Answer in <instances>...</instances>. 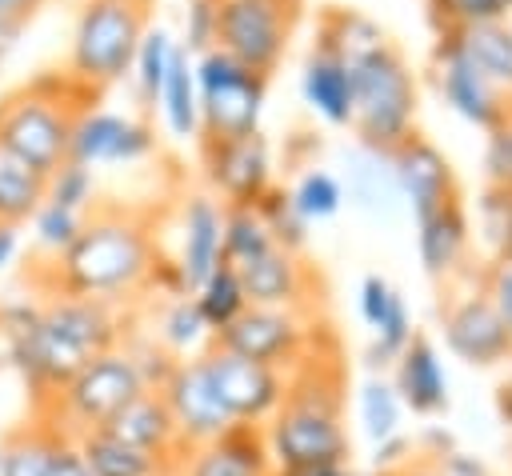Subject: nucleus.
Masks as SVG:
<instances>
[{
  "label": "nucleus",
  "mask_w": 512,
  "mask_h": 476,
  "mask_svg": "<svg viewBox=\"0 0 512 476\" xmlns=\"http://www.w3.org/2000/svg\"><path fill=\"white\" fill-rule=\"evenodd\" d=\"M128 336V312L112 300L92 296H48L40 316L4 336L8 364L20 372L36 408H44L92 356L120 348Z\"/></svg>",
  "instance_id": "nucleus-1"
},
{
  "label": "nucleus",
  "mask_w": 512,
  "mask_h": 476,
  "mask_svg": "<svg viewBox=\"0 0 512 476\" xmlns=\"http://www.w3.org/2000/svg\"><path fill=\"white\" fill-rule=\"evenodd\" d=\"M160 260V248L152 240V228L140 212L120 204H96L80 236L48 260V296H92L124 304L152 284V268Z\"/></svg>",
  "instance_id": "nucleus-2"
},
{
  "label": "nucleus",
  "mask_w": 512,
  "mask_h": 476,
  "mask_svg": "<svg viewBox=\"0 0 512 476\" xmlns=\"http://www.w3.org/2000/svg\"><path fill=\"white\" fill-rule=\"evenodd\" d=\"M264 444L276 468L304 464H348L344 428V364L336 344L308 352L284 384V404L264 424Z\"/></svg>",
  "instance_id": "nucleus-3"
},
{
  "label": "nucleus",
  "mask_w": 512,
  "mask_h": 476,
  "mask_svg": "<svg viewBox=\"0 0 512 476\" xmlns=\"http://www.w3.org/2000/svg\"><path fill=\"white\" fill-rule=\"evenodd\" d=\"M96 100L92 88H84L68 72H44L20 88H12L0 100V148L20 156L28 168H36L44 180L68 160V140Z\"/></svg>",
  "instance_id": "nucleus-4"
},
{
  "label": "nucleus",
  "mask_w": 512,
  "mask_h": 476,
  "mask_svg": "<svg viewBox=\"0 0 512 476\" xmlns=\"http://www.w3.org/2000/svg\"><path fill=\"white\" fill-rule=\"evenodd\" d=\"M352 68V132L364 152L392 156L408 136H416V76L408 72L400 48L388 40L356 60Z\"/></svg>",
  "instance_id": "nucleus-5"
},
{
  "label": "nucleus",
  "mask_w": 512,
  "mask_h": 476,
  "mask_svg": "<svg viewBox=\"0 0 512 476\" xmlns=\"http://www.w3.org/2000/svg\"><path fill=\"white\" fill-rule=\"evenodd\" d=\"M148 28V0H84L72 24L68 76L100 92L132 72L136 44Z\"/></svg>",
  "instance_id": "nucleus-6"
},
{
  "label": "nucleus",
  "mask_w": 512,
  "mask_h": 476,
  "mask_svg": "<svg viewBox=\"0 0 512 476\" xmlns=\"http://www.w3.org/2000/svg\"><path fill=\"white\" fill-rule=\"evenodd\" d=\"M140 392H148L144 376H140L136 360L128 356V348L120 344V348L92 356L44 408H36V416L48 420L60 436L76 440L92 428H104Z\"/></svg>",
  "instance_id": "nucleus-7"
},
{
  "label": "nucleus",
  "mask_w": 512,
  "mask_h": 476,
  "mask_svg": "<svg viewBox=\"0 0 512 476\" xmlns=\"http://www.w3.org/2000/svg\"><path fill=\"white\" fill-rule=\"evenodd\" d=\"M196 92H200V140H240L260 132L268 76H256L224 48L192 56Z\"/></svg>",
  "instance_id": "nucleus-8"
},
{
  "label": "nucleus",
  "mask_w": 512,
  "mask_h": 476,
  "mask_svg": "<svg viewBox=\"0 0 512 476\" xmlns=\"http://www.w3.org/2000/svg\"><path fill=\"white\" fill-rule=\"evenodd\" d=\"M296 12L300 0H216V48L256 76H272L288 52Z\"/></svg>",
  "instance_id": "nucleus-9"
},
{
  "label": "nucleus",
  "mask_w": 512,
  "mask_h": 476,
  "mask_svg": "<svg viewBox=\"0 0 512 476\" xmlns=\"http://www.w3.org/2000/svg\"><path fill=\"white\" fill-rule=\"evenodd\" d=\"M216 348L236 352L244 360L292 372L308 352L320 348V328L312 312H296V308H244L228 328H220L212 336Z\"/></svg>",
  "instance_id": "nucleus-10"
},
{
  "label": "nucleus",
  "mask_w": 512,
  "mask_h": 476,
  "mask_svg": "<svg viewBox=\"0 0 512 476\" xmlns=\"http://www.w3.org/2000/svg\"><path fill=\"white\" fill-rule=\"evenodd\" d=\"M464 284L468 288L444 284V300H440V328H444L448 352L472 368L508 364L512 360V336H508L504 320L496 316V308L488 304V296L480 292L472 272Z\"/></svg>",
  "instance_id": "nucleus-11"
},
{
  "label": "nucleus",
  "mask_w": 512,
  "mask_h": 476,
  "mask_svg": "<svg viewBox=\"0 0 512 476\" xmlns=\"http://www.w3.org/2000/svg\"><path fill=\"white\" fill-rule=\"evenodd\" d=\"M204 368H208V380L224 404V412L232 416V424H248V428H264L276 408L284 404V384H288V372L280 368H268V364H256V360H244L236 352H224L216 344H208L200 352Z\"/></svg>",
  "instance_id": "nucleus-12"
},
{
  "label": "nucleus",
  "mask_w": 512,
  "mask_h": 476,
  "mask_svg": "<svg viewBox=\"0 0 512 476\" xmlns=\"http://www.w3.org/2000/svg\"><path fill=\"white\" fill-rule=\"evenodd\" d=\"M204 176L224 208H256L272 188V148L264 132L240 140H200Z\"/></svg>",
  "instance_id": "nucleus-13"
},
{
  "label": "nucleus",
  "mask_w": 512,
  "mask_h": 476,
  "mask_svg": "<svg viewBox=\"0 0 512 476\" xmlns=\"http://www.w3.org/2000/svg\"><path fill=\"white\" fill-rule=\"evenodd\" d=\"M160 400L168 404V416H172L184 448H200V444H208L232 428V416L224 412L200 356L176 360V368L160 384Z\"/></svg>",
  "instance_id": "nucleus-14"
},
{
  "label": "nucleus",
  "mask_w": 512,
  "mask_h": 476,
  "mask_svg": "<svg viewBox=\"0 0 512 476\" xmlns=\"http://www.w3.org/2000/svg\"><path fill=\"white\" fill-rule=\"evenodd\" d=\"M432 72H436L440 96H444V100L452 104V112H460L468 124L492 132V128L508 116V96L464 56V48L456 44L452 32H440L436 56H432Z\"/></svg>",
  "instance_id": "nucleus-15"
},
{
  "label": "nucleus",
  "mask_w": 512,
  "mask_h": 476,
  "mask_svg": "<svg viewBox=\"0 0 512 476\" xmlns=\"http://www.w3.org/2000/svg\"><path fill=\"white\" fill-rule=\"evenodd\" d=\"M152 152H156V132L144 120L124 116V112H108V108L80 112L72 140H68V160L88 164V168L136 164Z\"/></svg>",
  "instance_id": "nucleus-16"
},
{
  "label": "nucleus",
  "mask_w": 512,
  "mask_h": 476,
  "mask_svg": "<svg viewBox=\"0 0 512 476\" xmlns=\"http://www.w3.org/2000/svg\"><path fill=\"white\" fill-rule=\"evenodd\" d=\"M392 180L400 188V196L408 200L412 208V220H428L432 212H440L444 204L460 200V184H456V172L448 164V156L424 140V136H408L392 156Z\"/></svg>",
  "instance_id": "nucleus-17"
},
{
  "label": "nucleus",
  "mask_w": 512,
  "mask_h": 476,
  "mask_svg": "<svg viewBox=\"0 0 512 476\" xmlns=\"http://www.w3.org/2000/svg\"><path fill=\"white\" fill-rule=\"evenodd\" d=\"M244 300L252 308H296L312 312V268L300 260V252H288L272 244L268 252L236 264Z\"/></svg>",
  "instance_id": "nucleus-18"
},
{
  "label": "nucleus",
  "mask_w": 512,
  "mask_h": 476,
  "mask_svg": "<svg viewBox=\"0 0 512 476\" xmlns=\"http://www.w3.org/2000/svg\"><path fill=\"white\" fill-rule=\"evenodd\" d=\"M188 296L224 264V204L208 192H192L180 208V252L172 256Z\"/></svg>",
  "instance_id": "nucleus-19"
},
{
  "label": "nucleus",
  "mask_w": 512,
  "mask_h": 476,
  "mask_svg": "<svg viewBox=\"0 0 512 476\" xmlns=\"http://www.w3.org/2000/svg\"><path fill=\"white\" fill-rule=\"evenodd\" d=\"M272 456L264 444V428L232 424L224 436L188 448L176 464V476H272Z\"/></svg>",
  "instance_id": "nucleus-20"
},
{
  "label": "nucleus",
  "mask_w": 512,
  "mask_h": 476,
  "mask_svg": "<svg viewBox=\"0 0 512 476\" xmlns=\"http://www.w3.org/2000/svg\"><path fill=\"white\" fill-rule=\"evenodd\" d=\"M104 432H112L116 440H124V444H132V448H140V452H148V456H160V460H168V464H180V456L188 452L184 444H180V432H176V424H172V416H168V404L160 400V392H140V396H132L108 424H104Z\"/></svg>",
  "instance_id": "nucleus-21"
},
{
  "label": "nucleus",
  "mask_w": 512,
  "mask_h": 476,
  "mask_svg": "<svg viewBox=\"0 0 512 476\" xmlns=\"http://www.w3.org/2000/svg\"><path fill=\"white\" fill-rule=\"evenodd\" d=\"M468 248H472V224H468V212L460 200L444 204L440 212H432L428 220L416 224V252H420V264L432 280L448 284L456 280L468 260Z\"/></svg>",
  "instance_id": "nucleus-22"
},
{
  "label": "nucleus",
  "mask_w": 512,
  "mask_h": 476,
  "mask_svg": "<svg viewBox=\"0 0 512 476\" xmlns=\"http://www.w3.org/2000/svg\"><path fill=\"white\" fill-rule=\"evenodd\" d=\"M392 388L400 396L404 408H412L416 416H436L448 408V376L440 368L436 344L424 332H412L408 348L396 356L392 364Z\"/></svg>",
  "instance_id": "nucleus-23"
},
{
  "label": "nucleus",
  "mask_w": 512,
  "mask_h": 476,
  "mask_svg": "<svg viewBox=\"0 0 512 476\" xmlns=\"http://www.w3.org/2000/svg\"><path fill=\"white\" fill-rule=\"evenodd\" d=\"M300 92H304V104L324 124H332V128L352 124V68L332 48L312 44L304 72H300Z\"/></svg>",
  "instance_id": "nucleus-24"
},
{
  "label": "nucleus",
  "mask_w": 512,
  "mask_h": 476,
  "mask_svg": "<svg viewBox=\"0 0 512 476\" xmlns=\"http://www.w3.org/2000/svg\"><path fill=\"white\" fill-rule=\"evenodd\" d=\"M80 460L88 464L92 476H176V464L160 460V456H148L124 440H116L112 432L104 428H92L84 436L72 440Z\"/></svg>",
  "instance_id": "nucleus-25"
},
{
  "label": "nucleus",
  "mask_w": 512,
  "mask_h": 476,
  "mask_svg": "<svg viewBox=\"0 0 512 476\" xmlns=\"http://www.w3.org/2000/svg\"><path fill=\"white\" fill-rule=\"evenodd\" d=\"M156 108L164 116V128L176 140H200V92H196V72H192V56L184 48H176L168 76L160 84Z\"/></svg>",
  "instance_id": "nucleus-26"
},
{
  "label": "nucleus",
  "mask_w": 512,
  "mask_h": 476,
  "mask_svg": "<svg viewBox=\"0 0 512 476\" xmlns=\"http://www.w3.org/2000/svg\"><path fill=\"white\" fill-rule=\"evenodd\" d=\"M60 440L64 436L40 416L16 424L0 436V476H48Z\"/></svg>",
  "instance_id": "nucleus-27"
},
{
  "label": "nucleus",
  "mask_w": 512,
  "mask_h": 476,
  "mask_svg": "<svg viewBox=\"0 0 512 476\" xmlns=\"http://www.w3.org/2000/svg\"><path fill=\"white\" fill-rule=\"evenodd\" d=\"M464 56L508 96L512 88V20H492V24H472L452 32Z\"/></svg>",
  "instance_id": "nucleus-28"
},
{
  "label": "nucleus",
  "mask_w": 512,
  "mask_h": 476,
  "mask_svg": "<svg viewBox=\"0 0 512 476\" xmlns=\"http://www.w3.org/2000/svg\"><path fill=\"white\" fill-rule=\"evenodd\" d=\"M40 204H44V176L8 148H0V224L20 228L32 220Z\"/></svg>",
  "instance_id": "nucleus-29"
},
{
  "label": "nucleus",
  "mask_w": 512,
  "mask_h": 476,
  "mask_svg": "<svg viewBox=\"0 0 512 476\" xmlns=\"http://www.w3.org/2000/svg\"><path fill=\"white\" fill-rule=\"evenodd\" d=\"M156 344L168 348L176 360L200 356L212 344V328L204 324V316L196 312L192 296H172L156 320Z\"/></svg>",
  "instance_id": "nucleus-30"
},
{
  "label": "nucleus",
  "mask_w": 512,
  "mask_h": 476,
  "mask_svg": "<svg viewBox=\"0 0 512 476\" xmlns=\"http://www.w3.org/2000/svg\"><path fill=\"white\" fill-rule=\"evenodd\" d=\"M176 48H180V40H172V32H168L164 24L144 28V36H140V44H136V56H132V72H128V76L136 80V92H140L144 104H156L160 84H164V76H168V64H172Z\"/></svg>",
  "instance_id": "nucleus-31"
},
{
  "label": "nucleus",
  "mask_w": 512,
  "mask_h": 476,
  "mask_svg": "<svg viewBox=\"0 0 512 476\" xmlns=\"http://www.w3.org/2000/svg\"><path fill=\"white\" fill-rule=\"evenodd\" d=\"M192 300H196V312L204 316V324L212 328V336H216L220 328H228V324L248 308L244 288H240V276H236L232 264H220V268L192 292Z\"/></svg>",
  "instance_id": "nucleus-32"
},
{
  "label": "nucleus",
  "mask_w": 512,
  "mask_h": 476,
  "mask_svg": "<svg viewBox=\"0 0 512 476\" xmlns=\"http://www.w3.org/2000/svg\"><path fill=\"white\" fill-rule=\"evenodd\" d=\"M356 408H360V424H364V436L372 444L388 440L400 432V416H404V404L392 388V380L384 376H368L360 384V396H356Z\"/></svg>",
  "instance_id": "nucleus-33"
},
{
  "label": "nucleus",
  "mask_w": 512,
  "mask_h": 476,
  "mask_svg": "<svg viewBox=\"0 0 512 476\" xmlns=\"http://www.w3.org/2000/svg\"><path fill=\"white\" fill-rule=\"evenodd\" d=\"M476 232L488 248V260L512 256V188L488 184L476 200Z\"/></svg>",
  "instance_id": "nucleus-34"
},
{
  "label": "nucleus",
  "mask_w": 512,
  "mask_h": 476,
  "mask_svg": "<svg viewBox=\"0 0 512 476\" xmlns=\"http://www.w3.org/2000/svg\"><path fill=\"white\" fill-rule=\"evenodd\" d=\"M276 240L256 208H224V264H244L260 252H268Z\"/></svg>",
  "instance_id": "nucleus-35"
},
{
  "label": "nucleus",
  "mask_w": 512,
  "mask_h": 476,
  "mask_svg": "<svg viewBox=\"0 0 512 476\" xmlns=\"http://www.w3.org/2000/svg\"><path fill=\"white\" fill-rule=\"evenodd\" d=\"M44 200L48 204H60L68 212H80L88 216L100 200H96V168L88 164H76V160H64L56 172H48L44 180Z\"/></svg>",
  "instance_id": "nucleus-36"
},
{
  "label": "nucleus",
  "mask_w": 512,
  "mask_h": 476,
  "mask_svg": "<svg viewBox=\"0 0 512 476\" xmlns=\"http://www.w3.org/2000/svg\"><path fill=\"white\" fill-rule=\"evenodd\" d=\"M288 196H292L296 212H300L308 224H312V220H328V216H336L340 204H344V188H340V180H336L332 172H324V168H308V172H300V180L288 188Z\"/></svg>",
  "instance_id": "nucleus-37"
},
{
  "label": "nucleus",
  "mask_w": 512,
  "mask_h": 476,
  "mask_svg": "<svg viewBox=\"0 0 512 476\" xmlns=\"http://www.w3.org/2000/svg\"><path fill=\"white\" fill-rule=\"evenodd\" d=\"M256 212H260V220L268 224V232H272V240H276L280 248L300 252V248L308 244V220L296 212L288 188H276V184H272V188L264 192V200L256 204Z\"/></svg>",
  "instance_id": "nucleus-38"
},
{
  "label": "nucleus",
  "mask_w": 512,
  "mask_h": 476,
  "mask_svg": "<svg viewBox=\"0 0 512 476\" xmlns=\"http://www.w3.org/2000/svg\"><path fill=\"white\" fill-rule=\"evenodd\" d=\"M408 340H412V316H408L404 296L396 292V296H392V304H388V312H384V316H380V324L372 328L368 364H372V368H392V364H396V356L408 348Z\"/></svg>",
  "instance_id": "nucleus-39"
},
{
  "label": "nucleus",
  "mask_w": 512,
  "mask_h": 476,
  "mask_svg": "<svg viewBox=\"0 0 512 476\" xmlns=\"http://www.w3.org/2000/svg\"><path fill=\"white\" fill-rule=\"evenodd\" d=\"M32 236H36V248L48 256V260H56L76 236H80V224H84V216L80 212H68V208H60V204H40L36 212H32Z\"/></svg>",
  "instance_id": "nucleus-40"
},
{
  "label": "nucleus",
  "mask_w": 512,
  "mask_h": 476,
  "mask_svg": "<svg viewBox=\"0 0 512 476\" xmlns=\"http://www.w3.org/2000/svg\"><path fill=\"white\" fill-rule=\"evenodd\" d=\"M432 16H436L440 32H456V28H472V24L508 20V8L500 0H432Z\"/></svg>",
  "instance_id": "nucleus-41"
},
{
  "label": "nucleus",
  "mask_w": 512,
  "mask_h": 476,
  "mask_svg": "<svg viewBox=\"0 0 512 476\" xmlns=\"http://www.w3.org/2000/svg\"><path fill=\"white\" fill-rule=\"evenodd\" d=\"M476 284H480V292L488 296V304L496 308V316L504 320V328H508V336H512V256L488 260V264L476 272Z\"/></svg>",
  "instance_id": "nucleus-42"
},
{
  "label": "nucleus",
  "mask_w": 512,
  "mask_h": 476,
  "mask_svg": "<svg viewBox=\"0 0 512 476\" xmlns=\"http://www.w3.org/2000/svg\"><path fill=\"white\" fill-rule=\"evenodd\" d=\"M180 48L188 56H200V52L216 48V0H188Z\"/></svg>",
  "instance_id": "nucleus-43"
},
{
  "label": "nucleus",
  "mask_w": 512,
  "mask_h": 476,
  "mask_svg": "<svg viewBox=\"0 0 512 476\" xmlns=\"http://www.w3.org/2000/svg\"><path fill=\"white\" fill-rule=\"evenodd\" d=\"M484 172H488V184L512 188V116H504V120L488 132V144H484Z\"/></svg>",
  "instance_id": "nucleus-44"
},
{
  "label": "nucleus",
  "mask_w": 512,
  "mask_h": 476,
  "mask_svg": "<svg viewBox=\"0 0 512 476\" xmlns=\"http://www.w3.org/2000/svg\"><path fill=\"white\" fill-rule=\"evenodd\" d=\"M44 8V0H0V52H8L24 28L36 20V12Z\"/></svg>",
  "instance_id": "nucleus-45"
},
{
  "label": "nucleus",
  "mask_w": 512,
  "mask_h": 476,
  "mask_svg": "<svg viewBox=\"0 0 512 476\" xmlns=\"http://www.w3.org/2000/svg\"><path fill=\"white\" fill-rule=\"evenodd\" d=\"M392 296H396V288H392L380 272H368V276H364V284H360V320H364L368 328H376V324H380V316L388 312Z\"/></svg>",
  "instance_id": "nucleus-46"
},
{
  "label": "nucleus",
  "mask_w": 512,
  "mask_h": 476,
  "mask_svg": "<svg viewBox=\"0 0 512 476\" xmlns=\"http://www.w3.org/2000/svg\"><path fill=\"white\" fill-rule=\"evenodd\" d=\"M436 468H440L444 476H492V472H488V464H484L480 456L460 452V448H452V452L436 456Z\"/></svg>",
  "instance_id": "nucleus-47"
},
{
  "label": "nucleus",
  "mask_w": 512,
  "mask_h": 476,
  "mask_svg": "<svg viewBox=\"0 0 512 476\" xmlns=\"http://www.w3.org/2000/svg\"><path fill=\"white\" fill-rule=\"evenodd\" d=\"M412 456H416V448L396 432V436H388V440L376 444V472H392V468H400Z\"/></svg>",
  "instance_id": "nucleus-48"
},
{
  "label": "nucleus",
  "mask_w": 512,
  "mask_h": 476,
  "mask_svg": "<svg viewBox=\"0 0 512 476\" xmlns=\"http://www.w3.org/2000/svg\"><path fill=\"white\" fill-rule=\"evenodd\" d=\"M48 476H92V472H88V464L80 460V452H76V444H72L68 436L56 444V456H52Z\"/></svg>",
  "instance_id": "nucleus-49"
},
{
  "label": "nucleus",
  "mask_w": 512,
  "mask_h": 476,
  "mask_svg": "<svg viewBox=\"0 0 512 476\" xmlns=\"http://www.w3.org/2000/svg\"><path fill=\"white\" fill-rule=\"evenodd\" d=\"M348 464H304V468H272V476H348Z\"/></svg>",
  "instance_id": "nucleus-50"
},
{
  "label": "nucleus",
  "mask_w": 512,
  "mask_h": 476,
  "mask_svg": "<svg viewBox=\"0 0 512 476\" xmlns=\"http://www.w3.org/2000/svg\"><path fill=\"white\" fill-rule=\"evenodd\" d=\"M380 476H444V472L436 468V460H428V456H412V460H404L400 468L380 472Z\"/></svg>",
  "instance_id": "nucleus-51"
},
{
  "label": "nucleus",
  "mask_w": 512,
  "mask_h": 476,
  "mask_svg": "<svg viewBox=\"0 0 512 476\" xmlns=\"http://www.w3.org/2000/svg\"><path fill=\"white\" fill-rule=\"evenodd\" d=\"M20 256V228L0 224V268H8Z\"/></svg>",
  "instance_id": "nucleus-52"
},
{
  "label": "nucleus",
  "mask_w": 512,
  "mask_h": 476,
  "mask_svg": "<svg viewBox=\"0 0 512 476\" xmlns=\"http://www.w3.org/2000/svg\"><path fill=\"white\" fill-rule=\"evenodd\" d=\"M512 364V360H508ZM496 412H500V420L512 428V372L500 380V388H496Z\"/></svg>",
  "instance_id": "nucleus-53"
},
{
  "label": "nucleus",
  "mask_w": 512,
  "mask_h": 476,
  "mask_svg": "<svg viewBox=\"0 0 512 476\" xmlns=\"http://www.w3.org/2000/svg\"><path fill=\"white\" fill-rule=\"evenodd\" d=\"M348 476H380V472H348Z\"/></svg>",
  "instance_id": "nucleus-54"
},
{
  "label": "nucleus",
  "mask_w": 512,
  "mask_h": 476,
  "mask_svg": "<svg viewBox=\"0 0 512 476\" xmlns=\"http://www.w3.org/2000/svg\"><path fill=\"white\" fill-rule=\"evenodd\" d=\"M508 116H512V88H508Z\"/></svg>",
  "instance_id": "nucleus-55"
},
{
  "label": "nucleus",
  "mask_w": 512,
  "mask_h": 476,
  "mask_svg": "<svg viewBox=\"0 0 512 476\" xmlns=\"http://www.w3.org/2000/svg\"><path fill=\"white\" fill-rule=\"evenodd\" d=\"M500 4H504V8H508V16H512V0H500Z\"/></svg>",
  "instance_id": "nucleus-56"
},
{
  "label": "nucleus",
  "mask_w": 512,
  "mask_h": 476,
  "mask_svg": "<svg viewBox=\"0 0 512 476\" xmlns=\"http://www.w3.org/2000/svg\"><path fill=\"white\" fill-rule=\"evenodd\" d=\"M0 68H4V52H0Z\"/></svg>",
  "instance_id": "nucleus-57"
}]
</instances>
